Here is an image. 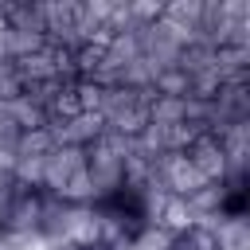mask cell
Returning <instances> with one entry per match:
<instances>
[{
    "label": "cell",
    "instance_id": "obj_1",
    "mask_svg": "<svg viewBox=\"0 0 250 250\" xmlns=\"http://www.w3.org/2000/svg\"><path fill=\"white\" fill-rule=\"evenodd\" d=\"M152 180L160 184L164 195H176V199H195L207 188L203 172L188 160V152H160V156H152Z\"/></svg>",
    "mask_w": 250,
    "mask_h": 250
},
{
    "label": "cell",
    "instance_id": "obj_2",
    "mask_svg": "<svg viewBox=\"0 0 250 250\" xmlns=\"http://www.w3.org/2000/svg\"><path fill=\"white\" fill-rule=\"evenodd\" d=\"M180 152H188V160L203 172V180H207V184H219V180H227V176L234 172V168H230V152H227L223 137H219V133H211V129L195 133V137H191V145H188V148H180Z\"/></svg>",
    "mask_w": 250,
    "mask_h": 250
},
{
    "label": "cell",
    "instance_id": "obj_3",
    "mask_svg": "<svg viewBox=\"0 0 250 250\" xmlns=\"http://www.w3.org/2000/svg\"><path fill=\"white\" fill-rule=\"evenodd\" d=\"M168 250H227V242H223V234H219L215 227L191 223L184 234H176V238L168 242Z\"/></svg>",
    "mask_w": 250,
    "mask_h": 250
},
{
    "label": "cell",
    "instance_id": "obj_4",
    "mask_svg": "<svg viewBox=\"0 0 250 250\" xmlns=\"http://www.w3.org/2000/svg\"><path fill=\"white\" fill-rule=\"evenodd\" d=\"M70 250H105V246H70Z\"/></svg>",
    "mask_w": 250,
    "mask_h": 250
}]
</instances>
